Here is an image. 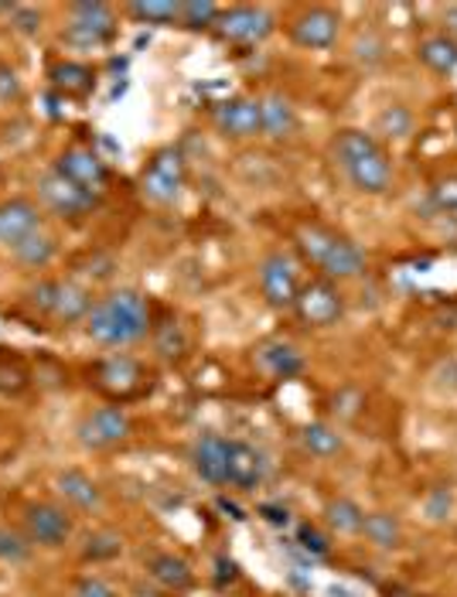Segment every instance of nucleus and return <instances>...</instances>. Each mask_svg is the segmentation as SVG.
<instances>
[{
  "instance_id": "nucleus-1",
  "label": "nucleus",
  "mask_w": 457,
  "mask_h": 597,
  "mask_svg": "<svg viewBox=\"0 0 457 597\" xmlns=\"http://www.w3.org/2000/svg\"><path fill=\"white\" fill-rule=\"evenodd\" d=\"M331 161L359 195H386L392 185V161L386 148L365 130H338L331 140Z\"/></svg>"
},
{
  "instance_id": "nucleus-2",
  "label": "nucleus",
  "mask_w": 457,
  "mask_h": 597,
  "mask_svg": "<svg viewBox=\"0 0 457 597\" xmlns=\"http://www.w3.org/2000/svg\"><path fill=\"white\" fill-rule=\"evenodd\" d=\"M151 331V307L137 291H113L85 315V335L106 349L133 346Z\"/></svg>"
},
{
  "instance_id": "nucleus-3",
  "label": "nucleus",
  "mask_w": 457,
  "mask_h": 597,
  "mask_svg": "<svg viewBox=\"0 0 457 597\" xmlns=\"http://www.w3.org/2000/svg\"><path fill=\"white\" fill-rule=\"evenodd\" d=\"M297 249L301 256L318 267L325 280H355L365 273V253L349 239V236H338L335 230H328V225H301L297 230Z\"/></svg>"
},
{
  "instance_id": "nucleus-4",
  "label": "nucleus",
  "mask_w": 457,
  "mask_h": 597,
  "mask_svg": "<svg viewBox=\"0 0 457 597\" xmlns=\"http://www.w3.org/2000/svg\"><path fill=\"white\" fill-rule=\"evenodd\" d=\"M273 14L267 8H253V4H236L219 14L212 35L222 42V45H239V48H249V45H260L273 35Z\"/></svg>"
},
{
  "instance_id": "nucleus-5",
  "label": "nucleus",
  "mask_w": 457,
  "mask_h": 597,
  "mask_svg": "<svg viewBox=\"0 0 457 597\" xmlns=\"http://www.w3.org/2000/svg\"><path fill=\"white\" fill-rule=\"evenodd\" d=\"M117 35V14L103 0H82L69 8L66 42L75 48H99Z\"/></svg>"
},
{
  "instance_id": "nucleus-6",
  "label": "nucleus",
  "mask_w": 457,
  "mask_h": 597,
  "mask_svg": "<svg viewBox=\"0 0 457 597\" xmlns=\"http://www.w3.org/2000/svg\"><path fill=\"white\" fill-rule=\"evenodd\" d=\"M260 291H263V301L273 311H294L297 294H301V280H297V264H294L291 253L273 249V253L263 256V264H260Z\"/></svg>"
},
{
  "instance_id": "nucleus-7",
  "label": "nucleus",
  "mask_w": 457,
  "mask_h": 597,
  "mask_svg": "<svg viewBox=\"0 0 457 597\" xmlns=\"http://www.w3.org/2000/svg\"><path fill=\"white\" fill-rule=\"evenodd\" d=\"M294 311L307 328H331L341 321V315H345V297H341V291L331 280L318 277L310 283H301Z\"/></svg>"
},
{
  "instance_id": "nucleus-8",
  "label": "nucleus",
  "mask_w": 457,
  "mask_h": 597,
  "mask_svg": "<svg viewBox=\"0 0 457 597\" xmlns=\"http://www.w3.org/2000/svg\"><path fill=\"white\" fill-rule=\"evenodd\" d=\"M140 188H144V195L151 198L154 206L178 202V195L185 188V157H181V151H175V148L161 151L148 164L144 178H140Z\"/></svg>"
},
{
  "instance_id": "nucleus-9",
  "label": "nucleus",
  "mask_w": 457,
  "mask_h": 597,
  "mask_svg": "<svg viewBox=\"0 0 457 597\" xmlns=\"http://www.w3.org/2000/svg\"><path fill=\"white\" fill-rule=\"evenodd\" d=\"M38 198H42L45 209H51L55 215H62V219H82V215H90L96 209V202H99V195L82 191L69 178H62L55 167L48 171V175H42Z\"/></svg>"
},
{
  "instance_id": "nucleus-10",
  "label": "nucleus",
  "mask_w": 457,
  "mask_h": 597,
  "mask_svg": "<svg viewBox=\"0 0 457 597\" xmlns=\"http://www.w3.org/2000/svg\"><path fill=\"white\" fill-rule=\"evenodd\" d=\"M212 124L222 137L228 140H253L263 133V117H260V99L253 96H228L215 106Z\"/></svg>"
},
{
  "instance_id": "nucleus-11",
  "label": "nucleus",
  "mask_w": 457,
  "mask_h": 597,
  "mask_svg": "<svg viewBox=\"0 0 457 597\" xmlns=\"http://www.w3.org/2000/svg\"><path fill=\"white\" fill-rule=\"evenodd\" d=\"M93 383L109 400H130V396L144 389V365L133 355H109L96 365Z\"/></svg>"
},
{
  "instance_id": "nucleus-12",
  "label": "nucleus",
  "mask_w": 457,
  "mask_h": 597,
  "mask_svg": "<svg viewBox=\"0 0 457 597\" xmlns=\"http://www.w3.org/2000/svg\"><path fill=\"white\" fill-rule=\"evenodd\" d=\"M133 423L124 407H99L79 423V441L93 450H109L130 437Z\"/></svg>"
},
{
  "instance_id": "nucleus-13",
  "label": "nucleus",
  "mask_w": 457,
  "mask_h": 597,
  "mask_svg": "<svg viewBox=\"0 0 457 597\" xmlns=\"http://www.w3.org/2000/svg\"><path fill=\"white\" fill-rule=\"evenodd\" d=\"M24 536L38 547H62L72 536V516L66 508L51 505V502H38L24 508Z\"/></svg>"
},
{
  "instance_id": "nucleus-14",
  "label": "nucleus",
  "mask_w": 457,
  "mask_h": 597,
  "mask_svg": "<svg viewBox=\"0 0 457 597\" xmlns=\"http://www.w3.org/2000/svg\"><path fill=\"white\" fill-rule=\"evenodd\" d=\"M341 35V17L331 8H307L291 21V38L301 48L310 51H325L338 42Z\"/></svg>"
},
{
  "instance_id": "nucleus-15",
  "label": "nucleus",
  "mask_w": 457,
  "mask_h": 597,
  "mask_svg": "<svg viewBox=\"0 0 457 597\" xmlns=\"http://www.w3.org/2000/svg\"><path fill=\"white\" fill-rule=\"evenodd\" d=\"M191 468L212 489L228 485V441L219 434H202L191 444Z\"/></svg>"
},
{
  "instance_id": "nucleus-16",
  "label": "nucleus",
  "mask_w": 457,
  "mask_h": 597,
  "mask_svg": "<svg viewBox=\"0 0 457 597\" xmlns=\"http://www.w3.org/2000/svg\"><path fill=\"white\" fill-rule=\"evenodd\" d=\"M267 478V458L246 441H228V485L236 492L260 489Z\"/></svg>"
},
{
  "instance_id": "nucleus-17",
  "label": "nucleus",
  "mask_w": 457,
  "mask_h": 597,
  "mask_svg": "<svg viewBox=\"0 0 457 597\" xmlns=\"http://www.w3.org/2000/svg\"><path fill=\"white\" fill-rule=\"evenodd\" d=\"M42 230V212L27 198H8L0 202V246H17L24 236Z\"/></svg>"
},
{
  "instance_id": "nucleus-18",
  "label": "nucleus",
  "mask_w": 457,
  "mask_h": 597,
  "mask_svg": "<svg viewBox=\"0 0 457 597\" xmlns=\"http://www.w3.org/2000/svg\"><path fill=\"white\" fill-rule=\"evenodd\" d=\"M55 171H59L62 178H69L72 185H79L82 191H90V195H99L103 185H106V164L93 154V151H66L59 161H55Z\"/></svg>"
},
{
  "instance_id": "nucleus-19",
  "label": "nucleus",
  "mask_w": 457,
  "mask_h": 597,
  "mask_svg": "<svg viewBox=\"0 0 457 597\" xmlns=\"http://www.w3.org/2000/svg\"><path fill=\"white\" fill-rule=\"evenodd\" d=\"M256 365H260L263 373L273 376V379H294V376H301L304 359H301V352L291 346V341L270 338V341H263L260 349H256Z\"/></svg>"
},
{
  "instance_id": "nucleus-20",
  "label": "nucleus",
  "mask_w": 457,
  "mask_h": 597,
  "mask_svg": "<svg viewBox=\"0 0 457 597\" xmlns=\"http://www.w3.org/2000/svg\"><path fill=\"white\" fill-rule=\"evenodd\" d=\"M260 117H263V137L270 140H291L297 133V109L283 93L260 96Z\"/></svg>"
},
{
  "instance_id": "nucleus-21",
  "label": "nucleus",
  "mask_w": 457,
  "mask_h": 597,
  "mask_svg": "<svg viewBox=\"0 0 457 597\" xmlns=\"http://www.w3.org/2000/svg\"><path fill=\"white\" fill-rule=\"evenodd\" d=\"M59 492L79 512H99L103 508V489L85 471H75V468L62 471L59 475Z\"/></svg>"
},
{
  "instance_id": "nucleus-22",
  "label": "nucleus",
  "mask_w": 457,
  "mask_h": 597,
  "mask_svg": "<svg viewBox=\"0 0 457 597\" xmlns=\"http://www.w3.org/2000/svg\"><path fill=\"white\" fill-rule=\"evenodd\" d=\"M148 574H151L154 584H161L164 590H175V594L188 590L191 581H195L188 560L178 557V553H154V557L148 560Z\"/></svg>"
},
{
  "instance_id": "nucleus-23",
  "label": "nucleus",
  "mask_w": 457,
  "mask_h": 597,
  "mask_svg": "<svg viewBox=\"0 0 457 597\" xmlns=\"http://www.w3.org/2000/svg\"><path fill=\"white\" fill-rule=\"evenodd\" d=\"M417 59L437 75H450V72H457V45L444 32L423 35L417 45Z\"/></svg>"
},
{
  "instance_id": "nucleus-24",
  "label": "nucleus",
  "mask_w": 457,
  "mask_h": 597,
  "mask_svg": "<svg viewBox=\"0 0 457 597\" xmlns=\"http://www.w3.org/2000/svg\"><path fill=\"white\" fill-rule=\"evenodd\" d=\"M362 536L373 543L376 550H399L403 547V523H399L392 512H365V526Z\"/></svg>"
},
{
  "instance_id": "nucleus-25",
  "label": "nucleus",
  "mask_w": 457,
  "mask_h": 597,
  "mask_svg": "<svg viewBox=\"0 0 457 597\" xmlns=\"http://www.w3.org/2000/svg\"><path fill=\"white\" fill-rule=\"evenodd\" d=\"M325 523H328L338 536H362L365 508H362L355 499H349V495L328 499V505H325Z\"/></svg>"
},
{
  "instance_id": "nucleus-26",
  "label": "nucleus",
  "mask_w": 457,
  "mask_h": 597,
  "mask_svg": "<svg viewBox=\"0 0 457 597\" xmlns=\"http://www.w3.org/2000/svg\"><path fill=\"white\" fill-rule=\"evenodd\" d=\"M51 85L59 90L62 96H72V99H82V96H90L93 93V69L90 66H82V62H59L51 69Z\"/></svg>"
},
{
  "instance_id": "nucleus-27",
  "label": "nucleus",
  "mask_w": 457,
  "mask_h": 597,
  "mask_svg": "<svg viewBox=\"0 0 457 597\" xmlns=\"http://www.w3.org/2000/svg\"><path fill=\"white\" fill-rule=\"evenodd\" d=\"M301 444L304 450L310 454V458H321V461H331L338 458L341 450H345V441H341V434L335 431L331 423H307L301 431Z\"/></svg>"
},
{
  "instance_id": "nucleus-28",
  "label": "nucleus",
  "mask_w": 457,
  "mask_h": 597,
  "mask_svg": "<svg viewBox=\"0 0 457 597\" xmlns=\"http://www.w3.org/2000/svg\"><path fill=\"white\" fill-rule=\"evenodd\" d=\"M90 311H93L90 291L79 288V283H72V280H62L59 283V301H55L51 318H59V321H85Z\"/></svg>"
},
{
  "instance_id": "nucleus-29",
  "label": "nucleus",
  "mask_w": 457,
  "mask_h": 597,
  "mask_svg": "<svg viewBox=\"0 0 457 597\" xmlns=\"http://www.w3.org/2000/svg\"><path fill=\"white\" fill-rule=\"evenodd\" d=\"M11 253H14V260H17V264L42 270V267H48V264L55 260V239H51L45 230H38V233H32V236H24L17 246H11Z\"/></svg>"
},
{
  "instance_id": "nucleus-30",
  "label": "nucleus",
  "mask_w": 457,
  "mask_h": 597,
  "mask_svg": "<svg viewBox=\"0 0 457 597\" xmlns=\"http://www.w3.org/2000/svg\"><path fill=\"white\" fill-rule=\"evenodd\" d=\"M127 11L140 24L167 27V24H178L181 4H178V0H137V4H127Z\"/></svg>"
},
{
  "instance_id": "nucleus-31",
  "label": "nucleus",
  "mask_w": 457,
  "mask_h": 597,
  "mask_svg": "<svg viewBox=\"0 0 457 597\" xmlns=\"http://www.w3.org/2000/svg\"><path fill=\"white\" fill-rule=\"evenodd\" d=\"M413 113H410V106H403V103H389L379 117H376V133L379 137H386V140H407L410 133H413Z\"/></svg>"
},
{
  "instance_id": "nucleus-32",
  "label": "nucleus",
  "mask_w": 457,
  "mask_h": 597,
  "mask_svg": "<svg viewBox=\"0 0 457 597\" xmlns=\"http://www.w3.org/2000/svg\"><path fill=\"white\" fill-rule=\"evenodd\" d=\"M219 14H222V8L212 4V0H181L178 24L185 27V32H212Z\"/></svg>"
},
{
  "instance_id": "nucleus-33",
  "label": "nucleus",
  "mask_w": 457,
  "mask_h": 597,
  "mask_svg": "<svg viewBox=\"0 0 457 597\" xmlns=\"http://www.w3.org/2000/svg\"><path fill=\"white\" fill-rule=\"evenodd\" d=\"M27 557H32V539L11 526H0V563L17 566L27 563Z\"/></svg>"
},
{
  "instance_id": "nucleus-34",
  "label": "nucleus",
  "mask_w": 457,
  "mask_h": 597,
  "mask_svg": "<svg viewBox=\"0 0 457 597\" xmlns=\"http://www.w3.org/2000/svg\"><path fill=\"white\" fill-rule=\"evenodd\" d=\"M154 346L161 352V359H181L185 355V331L178 328V321H164L157 331H154Z\"/></svg>"
},
{
  "instance_id": "nucleus-35",
  "label": "nucleus",
  "mask_w": 457,
  "mask_h": 597,
  "mask_svg": "<svg viewBox=\"0 0 457 597\" xmlns=\"http://www.w3.org/2000/svg\"><path fill=\"white\" fill-rule=\"evenodd\" d=\"M431 206H434L441 215H447V219L457 222V175L437 178V182L431 185Z\"/></svg>"
},
{
  "instance_id": "nucleus-36",
  "label": "nucleus",
  "mask_w": 457,
  "mask_h": 597,
  "mask_svg": "<svg viewBox=\"0 0 457 597\" xmlns=\"http://www.w3.org/2000/svg\"><path fill=\"white\" fill-rule=\"evenodd\" d=\"M124 550V539L117 532H93L90 539H85V560H113V557H120Z\"/></svg>"
},
{
  "instance_id": "nucleus-37",
  "label": "nucleus",
  "mask_w": 457,
  "mask_h": 597,
  "mask_svg": "<svg viewBox=\"0 0 457 597\" xmlns=\"http://www.w3.org/2000/svg\"><path fill=\"white\" fill-rule=\"evenodd\" d=\"M450 512H454V492L450 489L441 485V489H431L423 495V516L431 523H447Z\"/></svg>"
},
{
  "instance_id": "nucleus-38",
  "label": "nucleus",
  "mask_w": 457,
  "mask_h": 597,
  "mask_svg": "<svg viewBox=\"0 0 457 597\" xmlns=\"http://www.w3.org/2000/svg\"><path fill=\"white\" fill-rule=\"evenodd\" d=\"M59 283L62 280H42L38 288L27 291V304H32L38 315H51L55 311V301H59Z\"/></svg>"
},
{
  "instance_id": "nucleus-39",
  "label": "nucleus",
  "mask_w": 457,
  "mask_h": 597,
  "mask_svg": "<svg viewBox=\"0 0 457 597\" xmlns=\"http://www.w3.org/2000/svg\"><path fill=\"white\" fill-rule=\"evenodd\" d=\"M297 543H301V550H307V553H314V557H328L331 553V539L314 526V523H301V529H297Z\"/></svg>"
},
{
  "instance_id": "nucleus-40",
  "label": "nucleus",
  "mask_w": 457,
  "mask_h": 597,
  "mask_svg": "<svg viewBox=\"0 0 457 597\" xmlns=\"http://www.w3.org/2000/svg\"><path fill=\"white\" fill-rule=\"evenodd\" d=\"M362 403H365V396L359 389H341V393H335V413L345 417V420L359 417Z\"/></svg>"
},
{
  "instance_id": "nucleus-41",
  "label": "nucleus",
  "mask_w": 457,
  "mask_h": 597,
  "mask_svg": "<svg viewBox=\"0 0 457 597\" xmlns=\"http://www.w3.org/2000/svg\"><path fill=\"white\" fill-rule=\"evenodd\" d=\"M75 597H120L103 577H79L75 581Z\"/></svg>"
},
{
  "instance_id": "nucleus-42",
  "label": "nucleus",
  "mask_w": 457,
  "mask_h": 597,
  "mask_svg": "<svg viewBox=\"0 0 457 597\" xmlns=\"http://www.w3.org/2000/svg\"><path fill=\"white\" fill-rule=\"evenodd\" d=\"M0 99H4V103L21 99V82L8 66H0Z\"/></svg>"
},
{
  "instance_id": "nucleus-43",
  "label": "nucleus",
  "mask_w": 457,
  "mask_h": 597,
  "mask_svg": "<svg viewBox=\"0 0 457 597\" xmlns=\"http://www.w3.org/2000/svg\"><path fill=\"white\" fill-rule=\"evenodd\" d=\"M437 386L447 389V393H457V359H447L437 365V373H434Z\"/></svg>"
},
{
  "instance_id": "nucleus-44",
  "label": "nucleus",
  "mask_w": 457,
  "mask_h": 597,
  "mask_svg": "<svg viewBox=\"0 0 457 597\" xmlns=\"http://www.w3.org/2000/svg\"><path fill=\"white\" fill-rule=\"evenodd\" d=\"M11 17L17 21L21 32H38V27H42V14H38V11H27V8H21V4H14Z\"/></svg>"
},
{
  "instance_id": "nucleus-45",
  "label": "nucleus",
  "mask_w": 457,
  "mask_h": 597,
  "mask_svg": "<svg viewBox=\"0 0 457 597\" xmlns=\"http://www.w3.org/2000/svg\"><path fill=\"white\" fill-rule=\"evenodd\" d=\"M260 512H263V519H267V523H273V526H288V523H291V512H288V508L263 505Z\"/></svg>"
},
{
  "instance_id": "nucleus-46",
  "label": "nucleus",
  "mask_w": 457,
  "mask_h": 597,
  "mask_svg": "<svg viewBox=\"0 0 457 597\" xmlns=\"http://www.w3.org/2000/svg\"><path fill=\"white\" fill-rule=\"evenodd\" d=\"M444 35L457 45V4L447 8V14H444Z\"/></svg>"
},
{
  "instance_id": "nucleus-47",
  "label": "nucleus",
  "mask_w": 457,
  "mask_h": 597,
  "mask_svg": "<svg viewBox=\"0 0 457 597\" xmlns=\"http://www.w3.org/2000/svg\"><path fill=\"white\" fill-rule=\"evenodd\" d=\"M389 597H423V594H417V590H403V587H392V590H389Z\"/></svg>"
},
{
  "instance_id": "nucleus-48",
  "label": "nucleus",
  "mask_w": 457,
  "mask_h": 597,
  "mask_svg": "<svg viewBox=\"0 0 457 597\" xmlns=\"http://www.w3.org/2000/svg\"><path fill=\"white\" fill-rule=\"evenodd\" d=\"M454 133H457V130H454Z\"/></svg>"
}]
</instances>
